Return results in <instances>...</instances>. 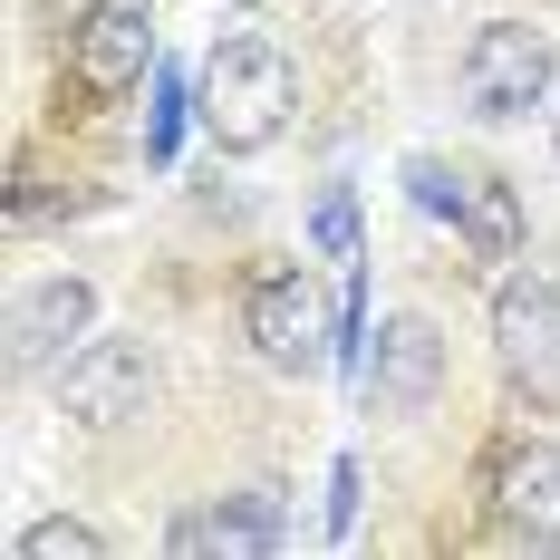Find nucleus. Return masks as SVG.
<instances>
[{
  "label": "nucleus",
  "mask_w": 560,
  "mask_h": 560,
  "mask_svg": "<svg viewBox=\"0 0 560 560\" xmlns=\"http://www.w3.org/2000/svg\"><path fill=\"white\" fill-rule=\"evenodd\" d=\"M242 329H252V348H261V368H280V377H300V368H319V358H329L319 290H310L300 271L252 280V310H242Z\"/></svg>",
  "instance_id": "6e6552de"
},
{
  "label": "nucleus",
  "mask_w": 560,
  "mask_h": 560,
  "mask_svg": "<svg viewBox=\"0 0 560 560\" xmlns=\"http://www.w3.org/2000/svg\"><path fill=\"white\" fill-rule=\"evenodd\" d=\"M319 252H329L338 271H358V203H348V194H319Z\"/></svg>",
  "instance_id": "4468645a"
},
{
  "label": "nucleus",
  "mask_w": 560,
  "mask_h": 560,
  "mask_svg": "<svg viewBox=\"0 0 560 560\" xmlns=\"http://www.w3.org/2000/svg\"><path fill=\"white\" fill-rule=\"evenodd\" d=\"M493 503H503L512 532L560 541V445H551V435H532V445H512V454H503V474H493Z\"/></svg>",
  "instance_id": "9b49d317"
},
{
  "label": "nucleus",
  "mask_w": 560,
  "mask_h": 560,
  "mask_svg": "<svg viewBox=\"0 0 560 560\" xmlns=\"http://www.w3.org/2000/svg\"><path fill=\"white\" fill-rule=\"evenodd\" d=\"M445 387V338L435 319H387L377 329V368H368V406L377 416H425Z\"/></svg>",
  "instance_id": "1a4fd4ad"
},
{
  "label": "nucleus",
  "mask_w": 560,
  "mask_h": 560,
  "mask_svg": "<svg viewBox=\"0 0 560 560\" xmlns=\"http://www.w3.org/2000/svg\"><path fill=\"white\" fill-rule=\"evenodd\" d=\"M194 107H203V126H213L223 155H261L280 126H290V107H300V78H290V58L271 39L232 30L223 49H213V68H203V97Z\"/></svg>",
  "instance_id": "f257e3e1"
},
{
  "label": "nucleus",
  "mask_w": 560,
  "mask_h": 560,
  "mask_svg": "<svg viewBox=\"0 0 560 560\" xmlns=\"http://www.w3.org/2000/svg\"><path fill=\"white\" fill-rule=\"evenodd\" d=\"M174 136H184V78L155 58V126H145V155H155V165L174 155Z\"/></svg>",
  "instance_id": "ddd939ff"
},
{
  "label": "nucleus",
  "mask_w": 560,
  "mask_h": 560,
  "mask_svg": "<svg viewBox=\"0 0 560 560\" xmlns=\"http://www.w3.org/2000/svg\"><path fill=\"white\" fill-rule=\"evenodd\" d=\"M20 560H107V541L58 512V522H30V532H20Z\"/></svg>",
  "instance_id": "f8f14e48"
},
{
  "label": "nucleus",
  "mask_w": 560,
  "mask_h": 560,
  "mask_svg": "<svg viewBox=\"0 0 560 560\" xmlns=\"http://www.w3.org/2000/svg\"><path fill=\"white\" fill-rule=\"evenodd\" d=\"M493 348L532 396H560V290L541 271H503L493 290Z\"/></svg>",
  "instance_id": "423d86ee"
},
{
  "label": "nucleus",
  "mask_w": 560,
  "mask_h": 560,
  "mask_svg": "<svg viewBox=\"0 0 560 560\" xmlns=\"http://www.w3.org/2000/svg\"><path fill=\"white\" fill-rule=\"evenodd\" d=\"M348 522H358V464L329 474V532H348Z\"/></svg>",
  "instance_id": "2eb2a0df"
},
{
  "label": "nucleus",
  "mask_w": 560,
  "mask_h": 560,
  "mask_svg": "<svg viewBox=\"0 0 560 560\" xmlns=\"http://www.w3.org/2000/svg\"><path fill=\"white\" fill-rule=\"evenodd\" d=\"M406 184H416V203H425L435 223H454L464 242H474V261H512V252H522V203H512L503 174H464V165L416 155Z\"/></svg>",
  "instance_id": "7ed1b4c3"
},
{
  "label": "nucleus",
  "mask_w": 560,
  "mask_h": 560,
  "mask_svg": "<svg viewBox=\"0 0 560 560\" xmlns=\"http://www.w3.org/2000/svg\"><path fill=\"white\" fill-rule=\"evenodd\" d=\"M232 10H252V0H232Z\"/></svg>",
  "instance_id": "f3484780"
},
{
  "label": "nucleus",
  "mask_w": 560,
  "mask_h": 560,
  "mask_svg": "<svg viewBox=\"0 0 560 560\" xmlns=\"http://www.w3.org/2000/svg\"><path fill=\"white\" fill-rule=\"evenodd\" d=\"M58 10H97V0H58Z\"/></svg>",
  "instance_id": "dca6fc26"
},
{
  "label": "nucleus",
  "mask_w": 560,
  "mask_h": 560,
  "mask_svg": "<svg viewBox=\"0 0 560 560\" xmlns=\"http://www.w3.org/2000/svg\"><path fill=\"white\" fill-rule=\"evenodd\" d=\"M88 319H97V290L78 271L30 280V290L10 300V368H20V377H30V368H68V358L88 348Z\"/></svg>",
  "instance_id": "0eeeda50"
},
{
  "label": "nucleus",
  "mask_w": 560,
  "mask_h": 560,
  "mask_svg": "<svg viewBox=\"0 0 560 560\" xmlns=\"http://www.w3.org/2000/svg\"><path fill=\"white\" fill-rule=\"evenodd\" d=\"M68 68H78L88 97L136 88V78L155 68V0H97V10H78V30H68Z\"/></svg>",
  "instance_id": "39448f33"
},
{
  "label": "nucleus",
  "mask_w": 560,
  "mask_h": 560,
  "mask_svg": "<svg viewBox=\"0 0 560 560\" xmlns=\"http://www.w3.org/2000/svg\"><path fill=\"white\" fill-rule=\"evenodd\" d=\"M551 145H560V136H551Z\"/></svg>",
  "instance_id": "a211bd4d"
},
{
  "label": "nucleus",
  "mask_w": 560,
  "mask_h": 560,
  "mask_svg": "<svg viewBox=\"0 0 560 560\" xmlns=\"http://www.w3.org/2000/svg\"><path fill=\"white\" fill-rule=\"evenodd\" d=\"M165 551L174 560H271L280 551V512H271V493H223V503L184 512L165 532Z\"/></svg>",
  "instance_id": "9d476101"
},
{
  "label": "nucleus",
  "mask_w": 560,
  "mask_h": 560,
  "mask_svg": "<svg viewBox=\"0 0 560 560\" xmlns=\"http://www.w3.org/2000/svg\"><path fill=\"white\" fill-rule=\"evenodd\" d=\"M145 396H155V358H145V338H88L68 368H58V406L78 416V425H126V416H145Z\"/></svg>",
  "instance_id": "20e7f679"
},
{
  "label": "nucleus",
  "mask_w": 560,
  "mask_h": 560,
  "mask_svg": "<svg viewBox=\"0 0 560 560\" xmlns=\"http://www.w3.org/2000/svg\"><path fill=\"white\" fill-rule=\"evenodd\" d=\"M551 78H560L551 30H532V20H483L474 49H464V107L474 116H532L551 97Z\"/></svg>",
  "instance_id": "f03ea898"
}]
</instances>
